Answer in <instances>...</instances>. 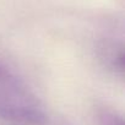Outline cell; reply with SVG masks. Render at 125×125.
Listing matches in <instances>:
<instances>
[{"mask_svg": "<svg viewBox=\"0 0 125 125\" xmlns=\"http://www.w3.org/2000/svg\"><path fill=\"white\" fill-rule=\"evenodd\" d=\"M101 125H124L123 120L113 113H103L101 116Z\"/></svg>", "mask_w": 125, "mask_h": 125, "instance_id": "6da1fadb", "label": "cell"}]
</instances>
